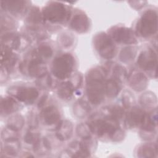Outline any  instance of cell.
Returning <instances> with one entry per match:
<instances>
[{
	"label": "cell",
	"mask_w": 158,
	"mask_h": 158,
	"mask_svg": "<svg viewBox=\"0 0 158 158\" xmlns=\"http://www.w3.org/2000/svg\"><path fill=\"white\" fill-rule=\"evenodd\" d=\"M107 72L105 67L96 66L90 69L85 76L88 100L93 106H99L105 99V82Z\"/></svg>",
	"instance_id": "cell-1"
},
{
	"label": "cell",
	"mask_w": 158,
	"mask_h": 158,
	"mask_svg": "<svg viewBox=\"0 0 158 158\" xmlns=\"http://www.w3.org/2000/svg\"><path fill=\"white\" fill-rule=\"evenodd\" d=\"M87 123L91 133L98 138L109 139L113 142L122 141L125 136L120 123L101 115L100 117H93Z\"/></svg>",
	"instance_id": "cell-2"
},
{
	"label": "cell",
	"mask_w": 158,
	"mask_h": 158,
	"mask_svg": "<svg viewBox=\"0 0 158 158\" xmlns=\"http://www.w3.org/2000/svg\"><path fill=\"white\" fill-rule=\"evenodd\" d=\"M41 12L44 23L60 27L69 23L72 10L64 3L49 1L43 7Z\"/></svg>",
	"instance_id": "cell-3"
},
{
	"label": "cell",
	"mask_w": 158,
	"mask_h": 158,
	"mask_svg": "<svg viewBox=\"0 0 158 158\" xmlns=\"http://www.w3.org/2000/svg\"><path fill=\"white\" fill-rule=\"evenodd\" d=\"M77 67V60L70 53H61L56 56L51 64L52 75L59 80H67L73 74Z\"/></svg>",
	"instance_id": "cell-4"
},
{
	"label": "cell",
	"mask_w": 158,
	"mask_h": 158,
	"mask_svg": "<svg viewBox=\"0 0 158 158\" xmlns=\"http://www.w3.org/2000/svg\"><path fill=\"white\" fill-rule=\"evenodd\" d=\"M157 30V11L153 9H149L146 10L138 19L134 31L136 37L146 39L156 35Z\"/></svg>",
	"instance_id": "cell-5"
},
{
	"label": "cell",
	"mask_w": 158,
	"mask_h": 158,
	"mask_svg": "<svg viewBox=\"0 0 158 158\" xmlns=\"http://www.w3.org/2000/svg\"><path fill=\"white\" fill-rule=\"evenodd\" d=\"M93 43L94 49L102 59L110 60L115 56L117 53L115 43L107 33H98L94 36Z\"/></svg>",
	"instance_id": "cell-6"
},
{
	"label": "cell",
	"mask_w": 158,
	"mask_h": 158,
	"mask_svg": "<svg viewBox=\"0 0 158 158\" xmlns=\"http://www.w3.org/2000/svg\"><path fill=\"white\" fill-rule=\"evenodd\" d=\"M19 69L22 73L36 79L48 73L45 62L38 57L33 52L30 59L19 62Z\"/></svg>",
	"instance_id": "cell-7"
},
{
	"label": "cell",
	"mask_w": 158,
	"mask_h": 158,
	"mask_svg": "<svg viewBox=\"0 0 158 158\" xmlns=\"http://www.w3.org/2000/svg\"><path fill=\"white\" fill-rule=\"evenodd\" d=\"M8 95L11 96L21 104L31 105L39 96L37 88L27 85H15L8 88Z\"/></svg>",
	"instance_id": "cell-8"
},
{
	"label": "cell",
	"mask_w": 158,
	"mask_h": 158,
	"mask_svg": "<svg viewBox=\"0 0 158 158\" xmlns=\"http://www.w3.org/2000/svg\"><path fill=\"white\" fill-rule=\"evenodd\" d=\"M107 34L115 43L131 45L137 43V37L134 30L123 25H115L110 28Z\"/></svg>",
	"instance_id": "cell-9"
},
{
	"label": "cell",
	"mask_w": 158,
	"mask_h": 158,
	"mask_svg": "<svg viewBox=\"0 0 158 158\" xmlns=\"http://www.w3.org/2000/svg\"><path fill=\"white\" fill-rule=\"evenodd\" d=\"M137 64L138 67L145 71L148 74L153 77L156 73L157 55L152 48H148L141 51L138 58Z\"/></svg>",
	"instance_id": "cell-10"
},
{
	"label": "cell",
	"mask_w": 158,
	"mask_h": 158,
	"mask_svg": "<svg viewBox=\"0 0 158 158\" xmlns=\"http://www.w3.org/2000/svg\"><path fill=\"white\" fill-rule=\"evenodd\" d=\"M41 123L47 127H54V130L61 120V114L59 108L54 104H50L41 109L38 117Z\"/></svg>",
	"instance_id": "cell-11"
},
{
	"label": "cell",
	"mask_w": 158,
	"mask_h": 158,
	"mask_svg": "<svg viewBox=\"0 0 158 158\" xmlns=\"http://www.w3.org/2000/svg\"><path fill=\"white\" fill-rule=\"evenodd\" d=\"M30 2L27 1H7L1 2V12L11 17H20L27 14Z\"/></svg>",
	"instance_id": "cell-12"
},
{
	"label": "cell",
	"mask_w": 158,
	"mask_h": 158,
	"mask_svg": "<svg viewBox=\"0 0 158 158\" xmlns=\"http://www.w3.org/2000/svg\"><path fill=\"white\" fill-rule=\"evenodd\" d=\"M69 28L78 33H85L90 29V20L86 14L80 10L72 12L69 22Z\"/></svg>",
	"instance_id": "cell-13"
},
{
	"label": "cell",
	"mask_w": 158,
	"mask_h": 158,
	"mask_svg": "<svg viewBox=\"0 0 158 158\" xmlns=\"http://www.w3.org/2000/svg\"><path fill=\"white\" fill-rule=\"evenodd\" d=\"M145 112L138 106H133L128 109L124 117V123L126 127L130 129L140 127L145 115Z\"/></svg>",
	"instance_id": "cell-14"
},
{
	"label": "cell",
	"mask_w": 158,
	"mask_h": 158,
	"mask_svg": "<svg viewBox=\"0 0 158 158\" xmlns=\"http://www.w3.org/2000/svg\"><path fill=\"white\" fill-rule=\"evenodd\" d=\"M18 59V56L11 48L5 45H1V67L5 69L10 73L17 64Z\"/></svg>",
	"instance_id": "cell-15"
},
{
	"label": "cell",
	"mask_w": 158,
	"mask_h": 158,
	"mask_svg": "<svg viewBox=\"0 0 158 158\" xmlns=\"http://www.w3.org/2000/svg\"><path fill=\"white\" fill-rule=\"evenodd\" d=\"M129 86L135 91H143L148 86V78L142 72L134 70L127 75Z\"/></svg>",
	"instance_id": "cell-16"
},
{
	"label": "cell",
	"mask_w": 158,
	"mask_h": 158,
	"mask_svg": "<svg viewBox=\"0 0 158 158\" xmlns=\"http://www.w3.org/2000/svg\"><path fill=\"white\" fill-rule=\"evenodd\" d=\"M21 107V103L10 95L1 98V115L6 117L15 114Z\"/></svg>",
	"instance_id": "cell-17"
},
{
	"label": "cell",
	"mask_w": 158,
	"mask_h": 158,
	"mask_svg": "<svg viewBox=\"0 0 158 158\" xmlns=\"http://www.w3.org/2000/svg\"><path fill=\"white\" fill-rule=\"evenodd\" d=\"M55 130L56 138L59 141H65L70 139L73 133L72 123L67 120H62L57 126Z\"/></svg>",
	"instance_id": "cell-18"
},
{
	"label": "cell",
	"mask_w": 158,
	"mask_h": 158,
	"mask_svg": "<svg viewBox=\"0 0 158 158\" xmlns=\"http://www.w3.org/2000/svg\"><path fill=\"white\" fill-rule=\"evenodd\" d=\"M26 15L25 22L28 25V29L30 30L38 29V25L44 23L42 12L36 6L30 8Z\"/></svg>",
	"instance_id": "cell-19"
},
{
	"label": "cell",
	"mask_w": 158,
	"mask_h": 158,
	"mask_svg": "<svg viewBox=\"0 0 158 158\" xmlns=\"http://www.w3.org/2000/svg\"><path fill=\"white\" fill-rule=\"evenodd\" d=\"M125 114V109L123 106L117 104L105 106L101 110L102 115L116 120L118 122H120V121L123 118L124 119Z\"/></svg>",
	"instance_id": "cell-20"
},
{
	"label": "cell",
	"mask_w": 158,
	"mask_h": 158,
	"mask_svg": "<svg viewBox=\"0 0 158 158\" xmlns=\"http://www.w3.org/2000/svg\"><path fill=\"white\" fill-rule=\"evenodd\" d=\"M75 89L70 80L61 82L56 88L57 97L63 101L70 100L75 94Z\"/></svg>",
	"instance_id": "cell-21"
},
{
	"label": "cell",
	"mask_w": 158,
	"mask_h": 158,
	"mask_svg": "<svg viewBox=\"0 0 158 158\" xmlns=\"http://www.w3.org/2000/svg\"><path fill=\"white\" fill-rule=\"evenodd\" d=\"M122 89V83L119 81L110 78L105 82L104 91L105 96L109 99L115 98L120 93Z\"/></svg>",
	"instance_id": "cell-22"
},
{
	"label": "cell",
	"mask_w": 158,
	"mask_h": 158,
	"mask_svg": "<svg viewBox=\"0 0 158 158\" xmlns=\"http://www.w3.org/2000/svg\"><path fill=\"white\" fill-rule=\"evenodd\" d=\"M138 52V48L129 46L122 49L118 54L119 60L123 64H129L134 60Z\"/></svg>",
	"instance_id": "cell-23"
},
{
	"label": "cell",
	"mask_w": 158,
	"mask_h": 158,
	"mask_svg": "<svg viewBox=\"0 0 158 158\" xmlns=\"http://www.w3.org/2000/svg\"><path fill=\"white\" fill-rule=\"evenodd\" d=\"M33 52L38 57L44 62L51 59L54 54L53 48L46 43L39 44Z\"/></svg>",
	"instance_id": "cell-24"
},
{
	"label": "cell",
	"mask_w": 158,
	"mask_h": 158,
	"mask_svg": "<svg viewBox=\"0 0 158 158\" xmlns=\"http://www.w3.org/2000/svg\"><path fill=\"white\" fill-rule=\"evenodd\" d=\"M25 120L23 116L20 114L15 113L9 115L7 120L6 127L18 132L22 129Z\"/></svg>",
	"instance_id": "cell-25"
},
{
	"label": "cell",
	"mask_w": 158,
	"mask_h": 158,
	"mask_svg": "<svg viewBox=\"0 0 158 158\" xmlns=\"http://www.w3.org/2000/svg\"><path fill=\"white\" fill-rule=\"evenodd\" d=\"M73 113L79 118L85 117L90 112L91 107L88 102L80 99L73 105Z\"/></svg>",
	"instance_id": "cell-26"
},
{
	"label": "cell",
	"mask_w": 158,
	"mask_h": 158,
	"mask_svg": "<svg viewBox=\"0 0 158 158\" xmlns=\"http://www.w3.org/2000/svg\"><path fill=\"white\" fill-rule=\"evenodd\" d=\"M157 154L156 144L151 143H146L141 145L137 151V155L140 157H154Z\"/></svg>",
	"instance_id": "cell-27"
},
{
	"label": "cell",
	"mask_w": 158,
	"mask_h": 158,
	"mask_svg": "<svg viewBox=\"0 0 158 158\" xmlns=\"http://www.w3.org/2000/svg\"><path fill=\"white\" fill-rule=\"evenodd\" d=\"M75 37L70 31H64L58 38V43L64 49H68L75 44Z\"/></svg>",
	"instance_id": "cell-28"
},
{
	"label": "cell",
	"mask_w": 158,
	"mask_h": 158,
	"mask_svg": "<svg viewBox=\"0 0 158 158\" xmlns=\"http://www.w3.org/2000/svg\"><path fill=\"white\" fill-rule=\"evenodd\" d=\"M113 64L111 69V78H114L120 82L122 83L127 77L128 73L123 66L118 64Z\"/></svg>",
	"instance_id": "cell-29"
},
{
	"label": "cell",
	"mask_w": 158,
	"mask_h": 158,
	"mask_svg": "<svg viewBox=\"0 0 158 158\" xmlns=\"http://www.w3.org/2000/svg\"><path fill=\"white\" fill-rule=\"evenodd\" d=\"M139 102L143 108L151 109L154 107V105L156 104L157 100L154 93L146 92L141 96Z\"/></svg>",
	"instance_id": "cell-30"
},
{
	"label": "cell",
	"mask_w": 158,
	"mask_h": 158,
	"mask_svg": "<svg viewBox=\"0 0 158 158\" xmlns=\"http://www.w3.org/2000/svg\"><path fill=\"white\" fill-rule=\"evenodd\" d=\"M19 143L17 141L6 142L3 148L1 149V152L4 153L7 156L14 157L19 154Z\"/></svg>",
	"instance_id": "cell-31"
},
{
	"label": "cell",
	"mask_w": 158,
	"mask_h": 158,
	"mask_svg": "<svg viewBox=\"0 0 158 158\" xmlns=\"http://www.w3.org/2000/svg\"><path fill=\"white\" fill-rule=\"evenodd\" d=\"M35 128H30L27 131L23 136V141L27 144L33 145L41 137L39 133L34 131Z\"/></svg>",
	"instance_id": "cell-32"
},
{
	"label": "cell",
	"mask_w": 158,
	"mask_h": 158,
	"mask_svg": "<svg viewBox=\"0 0 158 158\" xmlns=\"http://www.w3.org/2000/svg\"><path fill=\"white\" fill-rule=\"evenodd\" d=\"M122 102L123 107L124 109H128L134 106L135 102V97L130 91L125 90L123 92L122 95Z\"/></svg>",
	"instance_id": "cell-33"
},
{
	"label": "cell",
	"mask_w": 158,
	"mask_h": 158,
	"mask_svg": "<svg viewBox=\"0 0 158 158\" xmlns=\"http://www.w3.org/2000/svg\"><path fill=\"white\" fill-rule=\"evenodd\" d=\"M91 131L87 123H81L78 125L77 127V134L78 137L82 139H86L92 138Z\"/></svg>",
	"instance_id": "cell-34"
},
{
	"label": "cell",
	"mask_w": 158,
	"mask_h": 158,
	"mask_svg": "<svg viewBox=\"0 0 158 158\" xmlns=\"http://www.w3.org/2000/svg\"><path fill=\"white\" fill-rule=\"evenodd\" d=\"M17 133L18 132L13 131L7 127L4 128L1 131V139L4 143L17 141L19 139Z\"/></svg>",
	"instance_id": "cell-35"
},
{
	"label": "cell",
	"mask_w": 158,
	"mask_h": 158,
	"mask_svg": "<svg viewBox=\"0 0 158 158\" xmlns=\"http://www.w3.org/2000/svg\"><path fill=\"white\" fill-rule=\"evenodd\" d=\"M36 85L38 88L41 89H47L52 85V80L51 75L48 73L43 77L39 78L36 81Z\"/></svg>",
	"instance_id": "cell-36"
},
{
	"label": "cell",
	"mask_w": 158,
	"mask_h": 158,
	"mask_svg": "<svg viewBox=\"0 0 158 158\" xmlns=\"http://www.w3.org/2000/svg\"><path fill=\"white\" fill-rule=\"evenodd\" d=\"M48 98V94H43L41 98L40 99H39L38 102V104H37V107L38 108H42L44 107V105L45 104L46 102V100Z\"/></svg>",
	"instance_id": "cell-37"
}]
</instances>
